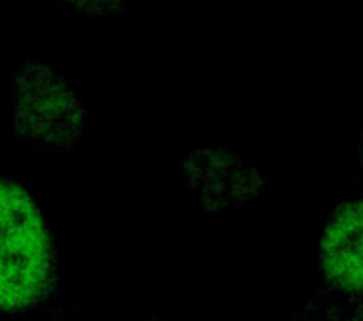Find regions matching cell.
I'll return each mask as SVG.
<instances>
[{"label":"cell","mask_w":363,"mask_h":321,"mask_svg":"<svg viewBox=\"0 0 363 321\" xmlns=\"http://www.w3.org/2000/svg\"><path fill=\"white\" fill-rule=\"evenodd\" d=\"M294 321H363V299L323 288L312 295Z\"/></svg>","instance_id":"obj_5"},{"label":"cell","mask_w":363,"mask_h":321,"mask_svg":"<svg viewBox=\"0 0 363 321\" xmlns=\"http://www.w3.org/2000/svg\"><path fill=\"white\" fill-rule=\"evenodd\" d=\"M182 178L208 212L248 203L265 189V176L229 147H197L180 159Z\"/></svg>","instance_id":"obj_3"},{"label":"cell","mask_w":363,"mask_h":321,"mask_svg":"<svg viewBox=\"0 0 363 321\" xmlns=\"http://www.w3.org/2000/svg\"><path fill=\"white\" fill-rule=\"evenodd\" d=\"M59 280L55 242L38 204L21 184L0 176V312L36 310Z\"/></svg>","instance_id":"obj_1"},{"label":"cell","mask_w":363,"mask_h":321,"mask_svg":"<svg viewBox=\"0 0 363 321\" xmlns=\"http://www.w3.org/2000/svg\"><path fill=\"white\" fill-rule=\"evenodd\" d=\"M359 157H362V167H363V136H362V144H359Z\"/></svg>","instance_id":"obj_7"},{"label":"cell","mask_w":363,"mask_h":321,"mask_svg":"<svg viewBox=\"0 0 363 321\" xmlns=\"http://www.w3.org/2000/svg\"><path fill=\"white\" fill-rule=\"evenodd\" d=\"M62 4L70 6L74 10L82 11L89 17H104L121 13L125 10L127 0H59Z\"/></svg>","instance_id":"obj_6"},{"label":"cell","mask_w":363,"mask_h":321,"mask_svg":"<svg viewBox=\"0 0 363 321\" xmlns=\"http://www.w3.org/2000/svg\"><path fill=\"white\" fill-rule=\"evenodd\" d=\"M11 123L21 144L45 153H65L87 133L89 113L72 84L45 62L17 68L11 85Z\"/></svg>","instance_id":"obj_2"},{"label":"cell","mask_w":363,"mask_h":321,"mask_svg":"<svg viewBox=\"0 0 363 321\" xmlns=\"http://www.w3.org/2000/svg\"><path fill=\"white\" fill-rule=\"evenodd\" d=\"M320 271L328 288L363 295V198L346 201L331 212L320 238Z\"/></svg>","instance_id":"obj_4"}]
</instances>
